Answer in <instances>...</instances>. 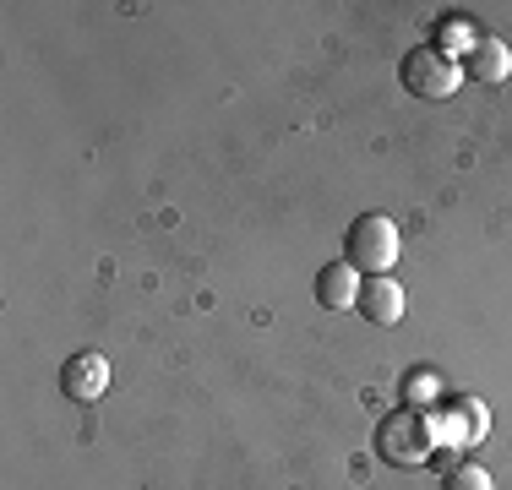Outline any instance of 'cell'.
<instances>
[{"label":"cell","instance_id":"3957f363","mask_svg":"<svg viewBox=\"0 0 512 490\" xmlns=\"http://www.w3.org/2000/svg\"><path fill=\"white\" fill-rule=\"evenodd\" d=\"M398 77H404V88H409L414 98H453L458 82H463V66L447 55V49L420 44V49H409V55H404Z\"/></svg>","mask_w":512,"mask_h":490},{"label":"cell","instance_id":"ba28073f","mask_svg":"<svg viewBox=\"0 0 512 490\" xmlns=\"http://www.w3.org/2000/svg\"><path fill=\"white\" fill-rule=\"evenodd\" d=\"M355 300H360V273L349 262H327L316 273V305L322 311H349Z\"/></svg>","mask_w":512,"mask_h":490},{"label":"cell","instance_id":"8992f818","mask_svg":"<svg viewBox=\"0 0 512 490\" xmlns=\"http://www.w3.org/2000/svg\"><path fill=\"white\" fill-rule=\"evenodd\" d=\"M458 66L469 71V82L496 88V82H507V71H512V49L502 39H469V49H463Z\"/></svg>","mask_w":512,"mask_h":490},{"label":"cell","instance_id":"6da1fadb","mask_svg":"<svg viewBox=\"0 0 512 490\" xmlns=\"http://www.w3.org/2000/svg\"><path fill=\"white\" fill-rule=\"evenodd\" d=\"M436 441H442V425L425 409H393L376 425V452H382L393 469H420V463H431Z\"/></svg>","mask_w":512,"mask_h":490},{"label":"cell","instance_id":"5b68a950","mask_svg":"<svg viewBox=\"0 0 512 490\" xmlns=\"http://www.w3.org/2000/svg\"><path fill=\"white\" fill-rule=\"evenodd\" d=\"M436 425H442L447 447H480L485 431H491V414H485L480 398H458V403H447V409L436 414Z\"/></svg>","mask_w":512,"mask_h":490},{"label":"cell","instance_id":"277c9868","mask_svg":"<svg viewBox=\"0 0 512 490\" xmlns=\"http://www.w3.org/2000/svg\"><path fill=\"white\" fill-rule=\"evenodd\" d=\"M104 387H109V360H104V354L82 349V354H71V360L60 365V392H66L71 403L104 398Z\"/></svg>","mask_w":512,"mask_h":490},{"label":"cell","instance_id":"9c48e42d","mask_svg":"<svg viewBox=\"0 0 512 490\" xmlns=\"http://www.w3.org/2000/svg\"><path fill=\"white\" fill-rule=\"evenodd\" d=\"M442 490H491V474H485L480 463H453V469L442 474Z\"/></svg>","mask_w":512,"mask_h":490},{"label":"cell","instance_id":"52a82bcc","mask_svg":"<svg viewBox=\"0 0 512 490\" xmlns=\"http://www.w3.org/2000/svg\"><path fill=\"white\" fill-rule=\"evenodd\" d=\"M360 316L365 322H376V327H393L398 316H404V289L393 284V278H365L360 284Z\"/></svg>","mask_w":512,"mask_h":490},{"label":"cell","instance_id":"7a4b0ae2","mask_svg":"<svg viewBox=\"0 0 512 490\" xmlns=\"http://www.w3.org/2000/svg\"><path fill=\"white\" fill-rule=\"evenodd\" d=\"M344 262L355 267V273H365V278H387V273H393V262H398L393 218L360 213L355 224H349V235H344Z\"/></svg>","mask_w":512,"mask_h":490}]
</instances>
